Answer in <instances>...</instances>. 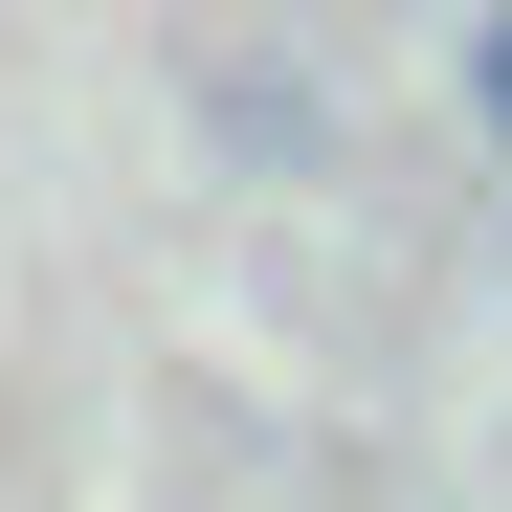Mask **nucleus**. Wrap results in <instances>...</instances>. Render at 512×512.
<instances>
[{
    "mask_svg": "<svg viewBox=\"0 0 512 512\" xmlns=\"http://www.w3.org/2000/svg\"><path fill=\"white\" fill-rule=\"evenodd\" d=\"M223 156H245V179H268V156H290V179H312V156H334V90H312V67H223Z\"/></svg>",
    "mask_w": 512,
    "mask_h": 512,
    "instance_id": "nucleus-1",
    "label": "nucleus"
},
{
    "mask_svg": "<svg viewBox=\"0 0 512 512\" xmlns=\"http://www.w3.org/2000/svg\"><path fill=\"white\" fill-rule=\"evenodd\" d=\"M468 134L512 156V0H468Z\"/></svg>",
    "mask_w": 512,
    "mask_h": 512,
    "instance_id": "nucleus-2",
    "label": "nucleus"
}]
</instances>
